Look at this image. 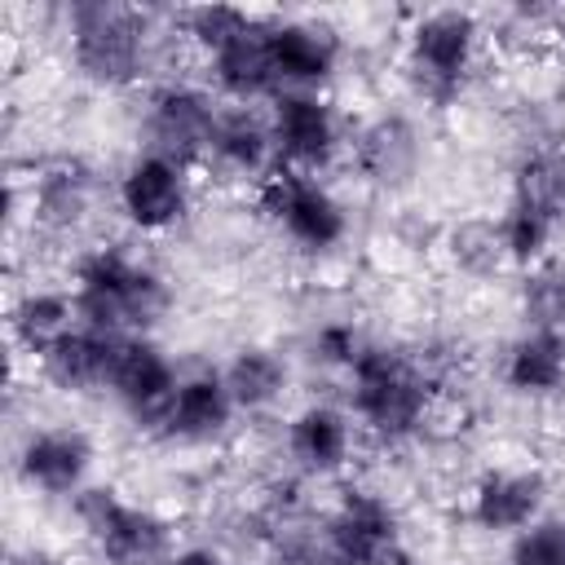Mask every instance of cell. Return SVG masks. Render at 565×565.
<instances>
[{
  "instance_id": "cell-1",
  "label": "cell",
  "mask_w": 565,
  "mask_h": 565,
  "mask_svg": "<svg viewBox=\"0 0 565 565\" xmlns=\"http://www.w3.org/2000/svg\"><path fill=\"white\" fill-rule=\"evenodd\" d=\"M66 31V57L71 71L88 88L124 93V88H150L159 66L168 62V40H181V31H163L150 9L115 4V0H75L62 9ZM163 79V75H159Z\"/></svg>"
},
{
  "instance_id": "cell-2",
  "label": "cell",
  "mask_w": 565,
  "mask_h": 565,
  "mask_svg": "<svg viewBox=\"0 0 565 565\" xmlns=\"http://www.w3.org/2000/svg\"><path fill=\"white\" fill-rule=\"evenodd\" d=\"M441 388L424 371L415 344L371 340L362 358L344 371V411L353 415L358 433L397 450L424 437Z\"/></svg>"
},
{
  "instance_id": "cell-3",
  "label": "cell",
  "mask_w": 565,
  "mask_h": 565,
  "mask_svg": "<svg viewBox=\"0 0 565 565\" xmlns=\"http://www.w3.org/2000/svg\"><path fill=\"white\" fill-rule=\"evenodd\" d=\"M79 327L102 335H150L172 313V282L124 243H93L71 265Z\"/></svg>"
},
{
  "instance_id": "cell-4",
  "label": "cell",
  "mask_w": 565,
  "mask_h": 565,
  "mask_svg": "<svg viewBox=\"0 0 565 565\" xmlns=\"http://www.w3.org/2000/svg\"><path fill=\"white\" fill-rule=\"evenodd\" d=\"M486 26L472 9H419L402 31V79L415 102L446 110L481 71Z\"/></svg>"
},
{
  "instance_id": "cell-5",
  "label": "cell",
  "mask_w": 565,
  "mask_h": 565,
  "mask_svg": "<svg viewBox=\"0 0 565 565\" xmlns=\"http://www.w3.org/2000/svg\"><path fill=\"white\" fill-rule=\"evenodd\" d=\"M252 199H256L260 221L278 238H287L300 256H318V260L335 256L353 234L349 203L322 177L274 168L260 185H252Z\"/></svg>"
},
{
  "instance_id": "cell-6",
  "label": "cell",
  "mask_w": 565,
  "mask_h": 565,
  "mask_svg": "<svg viewBox=\"0 0 565 565\" xmlns=\"http://www.w3.org/2000/svg\"><path fill=\"white\" fill-rule=\"evenodd\" d=\"M71 512L102 565H168L177 552L172 521L124 499L115 486H84L71 499Z\"/></svg>"
},
{
  "instance_id": "cell-7",
  "label": "cell",
  "mask_w": 565,
  "mask_h": 565,
  "mask_svg": "<svg viewBox=\"0 0 565 565\" xmlns=\"http://www.w3.org/2000/svg\"><path fill=\"white\" fill-rule=\"evenodd\" d=\"M216 119H221V97L207 84L163 75L141 93L137 141L146 154H163L172 163L203 168Z\"/></svg>"
},
{
  "instance_id": "cell-8",
  "label": "cell",
  "mask_w": 565,
  "mask_h": 565,
  "mask_svg": "<svg viewBox=\"0 0 565 565\" xmlns=\"http://www.w3.org/2000/svg\"><path fill=\"white\" fill-rule=\"evenodd\" d=\"M269 132H274V154L278 168L322 177L327 168L349 154V124L340 106L327 93H278L269 102Z\"/></svg>"
},
{
  "instance_id": "cell-9",
  "label": "cell",
  "mask_w": 565,
  "mask_h": 565,
  "mask_svg": "<svg viewBox=\"0 0 565 565\" xmlns=\"http://www.w3.org/2000/svg\"><path fill=\"white\" fill-rule=\"evenodd\" d=\"M322 521L335 565H406V525L388 494L344 486Z\"/></svg>"
},
{
  "instance_id": "cell-10",
  "label": "cell",
  "mask_w": 565,
  "mask_h": 565,
  "mask_svg": "<svg viewBox=\"0 0 565 565\" xmlns=\"http://www.w3.org/2000/svg\"><path fill=\"white\" fill-rule=\"evenodd\" d=\"M115 207L137 234H172L194 212V168L137 150L115 177Z\"/></svg>"
},
{
  "instance_id": "cell-11",
  "label": "cell",
  "mask_w": 565,
  "mask_h": 565,
  "mask_svg": "<svg viewBox=\"0 0 565 565\" xmlns=\"http://www.w3.org/2000/svg\"><path fill=\"white\" fill-rule=\"evenodd\" d=\"M428 141L406 110H380L349 132V168L375 194H406L424 177Z\"/></svg>"
},
{
  "instance_id": "cell-12",
  "label": "cell",
  "mask_w": 565,
  "mask_h": 565,
  "mask_svg": "<svg viewBox=\"0 0 565 565\" xmlns=\"http://www.w3.org/2000/svg\"><path fill=\"white\" fill-rule=\"evenodd\" d=\"M547 499H552V481L539 463H494L481 468L477 481L468 486L463 516L481 534L512 539L547 512Z\"/></svg>"
},
{
  "instance_id": "cell-13",
  "label": "cell",
  "mask_w": 565,
  "mask_h": 565,
  "mask_svg": "<svg viewBox=\"0 0 565 565\" xmlns=\"http://www.w3.org/2000/svg\"><path fill=\"white\" fill-rule=\"evenodd\" d=\"M97 446L79 424H40L26 428L13 450V472L26 490L44 499H75L84 486H93Z\"/></svg>"
},
{
  "instance_id": "cell-14",
  "label": "cell",
  "mask_w": 565,
  "mask_h": 565,
  "mask_svg": "<svg viewBox=\"0 0 565 565\" xmlns=\"http://www.w3.org/2000/svg\"><path fill=\"white\" fill-rule=\"evenodd\" d=\"M358 450V424L344 402H305L282 419L287 472L300 481H331L349 472Z\"/></svg>"
},
{
  "instance_id": "cell-15",
  "label": "cell",
  "mask_w": 565,
  "mask_h": 565,
  "mask_svg": "<svg viewBox=\"0 0 565 565\" xmlns=\"http://www.w3.org/2000/svg\"><path fill=\"white\" fill-rule=\"evenodd\" d=\"M97 199H102V172L79 154H53V159L35 163V172L26 181L31 230H40L49 238L79 234L93 221Z\"/></svg>"
},
{
  "instance_id": "cell-16",
  "label": "cell",
  "mask_w": 565,
  "mask_h": 565,
  "mask_svg": "<svg viewBox=\"0 0 565 565\" xmlns=\"http://www.w3.org/2000/svg\"><path fill=\"white\" fill-rule=\"evenodd\" d=\"M234 419H238V406L221 380V371H181V384L172 393V402L163 406L159 424L150 428L154 441L163 446H185V450H199V446H216L234 433Z\"/></svg>"
},
{
  "instance_id": "cell-17",
  "label": "cell",
  "mask_w": 565,
  "mask_h": 565,
  "mask_svg": "<svg viewBox=\"0 0 565 565\" xmlns=\"http://www.w3.org/2000/svg\"><path fill=\"white\" fill-rule=\"evenodd\" d=\"M177 384H181V366L172 362V353H168L163 344H154L150 335H124V340H119L106 397H110L137 428H146V437H150V428L159 424L163 406L172 402Z\"/></svg>"
},
{
  "instance_id": "cell-18",
  "label": "cell",
  "mask_w": 565,
  "mask_h": 565,
  "mask_svg": "<svg viewBox=\"0 0 565 565\" xmlns=\"http://www.w3.org/2000/svg\"><path fill=\"white\" fill-rule=\"evenodd\" d=\"M269 26H274V18L256 13L234 40H225L216 53L203 57L207 88L221 102L256 106V102H274L282 93V79H278V66H274V49H269Z\"/></svg>"
},
{
  "instance_id": "cell-19",
  "label": "cell",
  "mask_w": 565,
  "mask_h": 565,
  "mask_svg": "<svg viewBox=\"0 0 565 565\" xmlns=\"http://www.w3.org/2000/svg\"><path fill=\"white\" fill-rule=\"evenodd\" d=\"M269 49L282 93H327L344 62V35L327 18H274Z\"/></svg>"
},
{
  "instance_id": "cell-20",
  "label": "cell",
  "mask_w": 565,
  "mask_h": 565,
  "mask_svg": "<svg viewBox=\"0 0 565 565\" xmlns=\"http://www.w3.org/2000/svg\"><path fill=\"white\" fill-rule=\"evenodd\" d=\"M203 168L216 172L221 181H252V185H260L278 168L269 115L256 110V106L221 102V119H216V132H212Z\"/></svg>"
},
{
  "instance_id": "cell-21",
  "label": "cell",
  "mask_w": 565,
  "mask_h": 565,
  "mask_svg": "<svg viewBox=\"0 0 565 565\" xmlns=\"http://www.w3.org/2000/svg\"><path fill=\"white\" fill-rule=\"evenodd\" d=\"M115 349H119L115 335L75 327L49 353H40L31 366L40 375V384H49L53 393H66V397H106L110 371H115Z\"/></svg>"
},
{
  "instance_id": "cell-22",
  "label": "cell",
  "mask_w": 565,
  "mask_h": 565,
  "mask_svg": "<svg viewBox=\"0 0 565 565\" xmlns=\"http://www.w3.org/2000/svg\"><path fill=\"white\" fill-rule=\"evenodd\" d=\"M499 384L521 402L565 397V331L521 327L499 353Z\"/></svg>"
},
{
  "instance_id": "cell-23",
  "label": "cell",
  "mask_w": 565,
  "mask_h": 565,
  "mask_svg": "<svg viewBox=\"0 0 565 565\" xmlns=\"http://www.w3.org/2000/svg\"><path fill=\"white\" fill-rule=\"evenodd\" d=\"M221 380L238 406V415H269L291 393V358L278 344H238L221 366Z\"/></svg>"
},
{
  "instance_id": "cell-24",
  "label": "cell",
  "mask_w": 565,
  "mask_h": 565,
  "mask_svg": "<svg viewBox=\"0 0 565 565\" xmlns=\"http://www.w3.org/2000/svg\"><path fill=\"white\" fill-rule=\"evenodd\" d=\"M75 327H79V313H75L71 287H22L9 305V344L31 362Z\"/></svg>"
},
{
  "instance_id": "cell-25",
  "label": "cell",
  "mask_w": 565,
  "mask_h": 565,
  "mask_svg": "<svg viewBox=\"0 0 565 565\" xmlns=\"http://www.w3.org/2000/svg\"><path fill=\"white\" fill-rule=\"evenodd\" d=\"M508 199L543 212L556 230H565V141H525L512 163Z\"/></svg>"
},
{
  "instance_id": "cell-26",
  "label": "cell",
  "mask_w": 565,
  "mask_h": 565,
  "mask_svg": "<svg viewBox=\"0 0 565 565\" xmlns=\"http://www.w3.org/2000/svg\"><path fill=\"white\" fill-rule=\"evenodd\" d=\"M437 252H441L446 269L468 278V282H494L503 269H512L503 256L494 216H459V221L441 225Z\"/></svg>"
},
{
  "instance_id": "cell-27",
  "label": "cell",
  "mask_w": 565,
  "mask_h": 565,
  "mask_svg": "<svg viewBox=\"0 0 565 565\" xmlns=\"http://www.w3.org/2000/svg\"><path fill=\"white\" fill-rule=\"evenodd\" d=\"M516 313L525 327L565 331V256H547L516 278Z\"/></svg>"
},
{
  "instance_id": "cell-28",
  "label": "cell",
  "mask_w": 565,
  "mask_h": 565,
  "mask_svg": "<svg viewBox=\"0 0 565 565\" xmlns=\"http://www.w3.org/2000/svg\"><path fill=\"white\" fill-rule=\"evenodd\" d=\"M494 225H499V243H503V256H508V265L521 274V269H530V265H539V260H547L556 247V225L543 216V212H534V207H525V203H516V199H508L503 203V212L494 216Z\"/></svg>"
},
{
  "instance_id": "cell-29",
  "label": "cell",
  "mask_w": 565,
  "mask_h": 565,
  "mask_svg": "<svg viewBox=\"0 0 565 565\" xmlns=\"http://www.w3.org/2000/svg\"><path fill=\"white\" fill-rule=\"evenodd\" d=\"M371 340L375 335H366L353 318H322V322H313V331L305 340V353H309L313 366H322V371H331V375L344 380V371L362 358V349Z\"/></svg>"
},
{
  "instance_id": "cell-30",
  "label": "cell",
  "mask_w": 565,
  "mask_h": 565,
  "mask_svg": "<svg viewBox=\"0 0 565 565\" xmlns=\"http://www.w3.org/2000/svg\"><path fill=\"white\" fill-rule=\"evenodd\" d=\"M256 13L252 9H234V4H199V9H185L177 13V31L190 49H199L203 57L216 53L225 40H234Z\"/></svg>"
},
{
  "instance_id": "cell-31",
  "label": "cell",
  "mask_w": 565,
  "mask_h": 565,
  "mask_svg": "<svg viewBox=\"0 0 565 565\" xmlns=\"http://www.w3.org/2000/svg\"><path fill=\"white\" fill-rule=\"evenodd\" d=\"M503 565H565V512H543L508 539Z\"/></svg>"
},
{
  "instance_id": "cell-32",
  "label": "cell",
  "mask_w": 565,
  "mask_h": 565,
  "mask_svg": "<svg viewBox=\"0 0 565 565\" xmlns=\"http://www.w3.org/2000/svg\"><path fill=\"white\" fill-rule=\"evenodd\" d=\"M168 565H234L221 547H207V543H185V547H177L172 552V561Z\"/></svg>"
},
{
  "instance_id": "cell-33",
  "label": "cell",
  "mask_w": 565,
  "mask_h": 565,
  "mask_svg": "<svg viewBox=\"0 0 565 565\" xmlns=\"http://www.w3.org/2000/svg\"><path fill=\"white\" fill-rule=\"evenodd\" d=\"M9 565H66L57 552H49V547H40V543H26V547H18L13 556H9Z\"/></svg>"
}]
</instances>
